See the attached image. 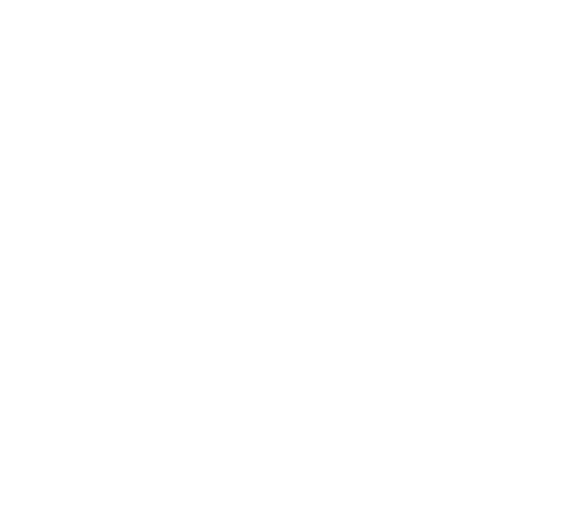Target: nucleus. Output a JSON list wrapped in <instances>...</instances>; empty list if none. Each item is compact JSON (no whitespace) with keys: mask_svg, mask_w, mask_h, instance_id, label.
Returning <instances> with one entry per match:
<instances>
[]
</instances>
